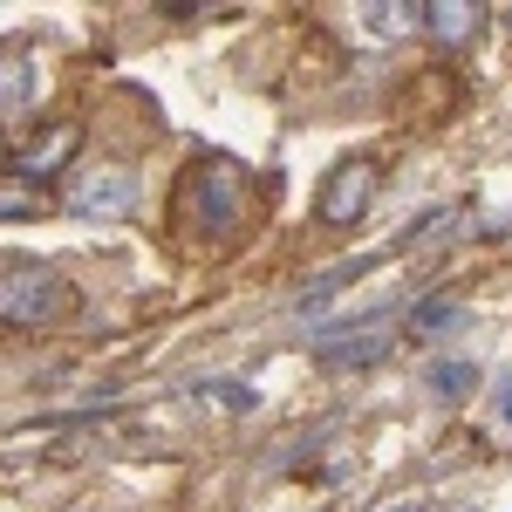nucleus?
<instances>
[{"instance_id":"4","label":"nucleus","mask_w":512,"mask_h":512,"mask_svg":"<svg viewBox=\"0 0 512 512\" xmlns=\"http://www.w3.org/2000/svg\"><path fill=\"white\" fill-rule=\"evenodd\" d=\"M130 205H137V185H130L123 164H103L96 178H82L76 192H69V212L76 219H123Z\"/></svg>"},{"instance_id":"9","label":"nucleus","mask_w":512,"mask_h":512,"mask_svg":"<svg viewBox=\"0 0 512 512\" xmlns=\"http://www.w3.org/2000/svg\"><path fill=\"white\" fill-rule=\"evenodd\" d=\"M417 21H424L437 41H465L472 21H478V7H465V0H431V7H417Z\"/></svg>"},{"instance_id":"10","label":"nucleus","mask_w":512,"mask_h":512,"mask_svg":"<svg viewBox=\"0 0 512 512\" xmlns=\"http://www.w3.org/2000/svg\"><path fill=\"white\" fill-rule=\"evenodd\" d=\"M362 274H369V260H342V267H328L321 280H308V294H301L294 308H301V315H321V308H328V301H335L349 280H362Z\"/></svg>"},{"instance_id":"13","label":"nucleus","mask_w":512,"mask_h":512,"mask_svg":"<svg viewBox=\"0 0 512 512\" xmlns=\"http://www.w3.org/2000/svg\"><path fill=\"white\" fill-rule=\"evenodd\" d=\"M192 396H219L226 410H253V403H260V396L246 390V383H219V376H198V383H192Z\"/></svg>"},{"instance_id":"2","label":"nucleus","mask_w":512,"mask_h":512,"mask_svg":"<svg viewBox=\"0 0 512 512\" xmlns=\"http://www.w3.org/2000/svg\"><path fill=\"white\" fill-rule=\"evenodd\" d=\"M192 185V205H198V226L212 239H226L239 226V212H246V178H239V164H226V158H205L185 178Z\"/></svg>"},{"instance_id":"16","label":"nucleus","mask_w":512,"mask_h":512,"mask_svg":"<svg viewBox=\"0 0 512 512\" xmlns=\"http://www.w3.org/2000/svg\"><path fill=\"white\" fill-rule=\"evenodd\" d=\"M396 512H424V506H396Z\"/></svg>"},{"instance_id":"6","label":"nucleus","mask_w":512,"mask_h":512,"mask_svg":"<svg viewBox=\"0 0 512 512\" xmlns=\"http://www.w3.org/2000/svg\"><path fill=\"white\" fill-rule=\"evenodd\" d=\"M48 212H55L48 185L21 178V171H7V178H0V226H28V219H48Z\"/></svg>"},{"instance_id":"12","label":"nucleus","mask_w":512,"mask_h":512,"mask_svg":"<svg viewBox=\"0 0 512 512\" xmlns=\"http://www.w3.org/2000/svg\"><path fill=\"white\" fill-rule=\"evenodd\" d=\"M437 396H465V390H478V369L472 362H431V376H424Z\"/></svg>"},{"instance_id":"14","label":"nucleus","mask_w":512,"mask_h":512,"mask_svg":"<svg viewBox=\"0 0 512 512\" xmlns=\"http://www.w3.org/2000/svg\"><path fill=\"white\" fill-rule=\"evenodd\" d=\"M403 21H410V7H390V0L369 7V28H376V35H403Z\"/></svg>"},{"instance_id":"8","label":"nucleus","mask_w":512,"mask_h":512,"mask_svg":"<svg viewBox=\"0 0 512 512\" xmlns=\"http://www.w3.org/2000/svg\"><path fill=\"white\" fill-rule=\"evenodd\" d=\"M315 362H321V369H369V362H383V335H342V342H321Z\"/></svg>"},{"instance_id":"11","label":"nucleus","mask_w":512,"mask_h":512,"mask_svg":"<svg viewBox=\"0 0 512 512\" xmlns=\"http://www.w3.org/2000/svg\"><path fill=\"white\" fill-rule=\"evenodd\" d=\"M410 328H417V335H444V328H465V308H458V301H417V308H410Z\"/></svg>"},{"instance_id":"1","label":"nucleus","mask_w":512,"mask_h":512,"mask_svg":"<svg viewBox=\"0 0 512 512\" xmlns=\"http://www.w3.org/2000/svg\"><path fill=\"white\" fill-rule=\"evenodd\" d=\"M76 308V287L41 267V260H21V267H0V328H48Z\"/></svg>"},{"instance_id":"3","label":"nucleus","mask_w":512,"mask_h":512,"mask_svg":"<svg viewBox=\"0 0 512 512\" xmlns=\"http://www.w3.org/2000/svg\"><path fill=\"white\" fill-rule=\"evenodd\" d=\"M376 185H383V178H376V164H369V158L335 164L328 185L315 192V219H321V226H355V219L376 205Z\"/></svg>"},{"instance_id":"15","label":"nucleus","mask_w":512,"mask_h":512,"mask_svg":"<svg viewBox=\"0 0 512 512\" xmlns=\"http://www.w3.org/2000/svg\"><path fill=\"white\" fill-rule=\"evenodd\" d=\"M499 417L512 424V376H499Z\"/></svg>"},{"instance_id":"5","label":"nucleus","mask_w":512,"mask_h":512,"mask_svg":"<svg viewBox=\"0 0 512 512\" xmlns=\"http://www.w3.org/2000/svg\"><path fill=\"white\" fill-rule=\"evenodd\" d=\"M82 151V123H48L41 137H28V151H21V178H55L62 164Z\"/></svg>"},{"instance_id":"7","label":"nucleus","mask_w":512,"mask_h":512,"mask_svg":"<svg viewBox=\"0 0 512 512\" xmlns=\"http://www.w3.org/2000/svg\"><path fill=\"white\" fill-rule=\"evenodd\" d=\"M35 89H41V76H35V55L14 41V48H0V110H28L35 103Z\"/></svg>"}]
</instances>
